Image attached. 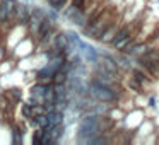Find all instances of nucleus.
Segmentation results:
<instances>
[{"label":"nucleus","mask_w":159,"mask_h":145,"mask_svg":"<svg viewBox=\"0 0 159 145\" xmlns=\"http://www.w3.org/2000/svg\"><path fill=\"white\" fill-rule=\"evenodd\" d=\"M65 34H67V38H69L70 45H72L74 48H77V45L80 43V39H82V38H80L75 31H65Z\"/></svg>","instance_id":"12"},{"label":"nucleus","mask_w":159,"mask_h":145,"mask_svg":"<svg viewBox=\"0 0 159 145\" xmlns=\"http://www.w3.org/2000/svg\"><path fill=\"white\" fill-rule=\"evenodd\" d=\"M77 51L82 55V58H84V62H87V63H91V65H96L98 62H99V58H101V53L98 51L94 46H91L89 43H86L84 39H80V43L77 45Z\"/></svg>","instance_id":"5"},{"label":"nucleus","mask_w":159,"mask_h":145,"mask_svg":"<svg viewBox=\"0 0 159 145\" xmlns=\"http://www.w3.org/2000/svg\"><path fill=\"white\" fill-rule=\"evenodd\" d=\"M120 22H121L120 19H113V21H111V24L108 26L106 29H104V33L99 36V39H98V41H99V43H103V45H110V43L113 41V38L116 36L118 29L121 28V24H120Z\"/></svg>","instance_id":"8"},{"label":"nucleus","mask_w":159,"mask_h":145,"mask_svg":"<svg viewBox=\"0 0 159 145\" xmlns=\"http://www.w3.org/2000/svg\"><path fill=\"white\" fill-rule=\"evenodd\" d=\"M16 0H0V28L16 24Z\"/></svg>","instance_id":"4"},{"label":"nucleus","mask_w":159,"mask_h":145,"mask_svg":"<svg viewBox=\"0 0 159 145\" xmlns=\"http://www.w3.org/2000/svg\"><path fill=\"white\" fill-rule=\"evenodd\" d=\"M113 15L110 14V11H106L104 9L103 12H101L99 15H98L96 19H93L91 22H87L86 26L82 28L84 31V36H87V38H93V39H99V36L104 33V29L108 28V26L111 24V21H113Z\"/></svg>","instance_id":"3"},{"label":"nucleus","mask_w":159,"mask_h":145,"mask_svg":"<svg viewBox=\"0 0 159 145\" xmlns=\"http://www.w3.org/2000/svg\"><path fill=\"white\" fill-rule=\"evenodd\" d=\"M132 38H134V29H132V26H121L118 29L116 36L113 38V41L110 43V46H113L115 50H123Z\"/></svg>","instance_id":"6"},{"label":"nucleus","mask_w":159,"mask_h":145,"mask_svg":"<svg viewBox=\"0 0 159 145\" xmlns=\"http://www.w3.org/2000/svg\"><path fill=\"white\" fill-rule=\"evenodd\" d=\"M87 87H89V96L93 97L94 101L98 103H106V104H113L120 99V94H118L116 89L110 86H104L101 84L99 80L96 79H91L87 82Z\"/></svg>","instance_id":"2"},{"label":"nucleus","mask_w":159,"mask_h":145,"mask_svg":"<svg viewBox=\"0 0 159 145\" xmlns=\"http://www.w3.org/2000/svg\"><path fill=\"white\" fill-rule=\"evenodd\" d=\"M29 19H31V9L26 4H16V24L17 26H26L28 28Z\"/></svg>","instance_id":"9"},{"label":"nucleus","mask_w":159,"mask_h":145,"mask_svg":"<svg viewBox=\"0 0 159 145\" xmlns=\"http://www.w3.org/2000/svg\"><path fill=\"white\" fill-rule=\"evenodd\" d=\"M127 86H128V89H130V90H134V92H137V94H140V92H142V87H144V86H142V84L139 82L137 79H135L134 75H132V77H128Z\"/></svg>","instance_id":"11"},{"label":"nucleus","mask_w":159,"mask_h":145,"mask_svg":"<svg viewBox=\"0 0 159 145\" xmlns=\"http://www.w3.org/2000/svg\"><path fill=\"white\" fill-rule=\"evenodd\" d=\"M98 63H99L103 68H106L108 72H111L113 75H116V77L121 75V67H120V63H118V60L115 58V56L108 55V53H101V58Z\"/></svg>","instance_id":"7"},{"label":"nucleus","mask_w":159,"mask_h":145,"mask_svg":"<svg viewBox=\"0 0 159 145\" xmlns=\"http://www.w3.org/2000/svg\"><path fill=\"white\" fill-rule=\"evenodd\" d=\"M104 118H106V114L104 116L93 113L84 114V118L79 123V128H77V142L89 145L91 138H94L99 133H104Z\"/></svg>","instance_id":"1"},{"label":"nucleus","mask_w":159,"mask_h":145,"mask_svg":"<svg viewBox=\"0 0 159 145\" xmlns=\"http://www.w3.org/2000/svg\"><path fill=\"white\" fill-rule=\"evenodd\" d=\"M72 5H75V7L86 11V0H72Z\"/></svg>","instance_id":"14"},{"label":"nucleus","mask_w":159,"mask_h":145,"mask_svg":"<svg viewBox=\"0 0 159 145\" xmlns=\"http://www.w3.org/2000/svg\"><path fill=\"white\" fill-rule=\"evenodd\" d=\"M48 4L52 5V9H55L57 12L58 11H63L67 5V0H48Z\"/></svg>","instance_id":"13"},{"label":"nucleus","mask_w":159,"mask_h":145,"mask_svg":"<svg viewBox=\"0 0 159 145\" xmlns=\"http://www.w3.org/2000/svg\"><path fill=\"white\" fill-rule=\"evenodd\" d=\"M123 53H128L130 56H142V55H149V50H147V45H144V43H135L134 38L128 41V45L125 46L123 50H121Z\"/></svg>","instance_id":"10"}]
</instances>
